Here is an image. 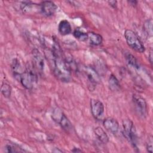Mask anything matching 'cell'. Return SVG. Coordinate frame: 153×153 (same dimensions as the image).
Masks as SVG:
<instances>
[{"instance_id": "24", "label": "cell", "mask_w": 153, "mask_h": 153, "mask_svg": "<svg viewBox=\"0 0 153 153\" xmlns=\"http://www.w3.org/2000/svg\"><path fill=\"white\" fill-rule=\"evenodd\" d=\"M109 5L112 7L113 8H116L117 6V1H108V2Z\"/></svg>"}, {"instance_id": "12", "label": "cell", "mask_w": 153, "mask_h": 153, "mask_svg": "<svg viewBox=\"0 0 153 153\" xmlns=\"http://www.w3.org/2000/svg\"><path fill=\"white\" fill-rule=\"evenodd\" d=\"M11 68V71L14 77L17 81H19V79L21 75L25 71V68H24L23 67L20 60L18 59L15 58L12 60Z\"/></svg>"}, {"instance_id": "13", "label": "cell", "mask_w": 153, "mask_h": 153, "mask_svg": "<svg viewBox=\"0 0 153 153\" xmlns=\"http://www.w3.org/2000/svg\"><path fill=\"white\" fill-rule=\"evenodd\" d=\"M20 10L23 13H30L34 11V10H39L40 11V5L39 4H36L30 1H23L20 2Z\"/></svg>"}, {"instance_id": "22", "label": "cell", "mask_w": 153, "mask_h": 153, "mask_svg": "<svg viewBox=\"0 0 153 153\" xmlns=\"http://www.w3.org/2000/svg\"><path fill=\"white\" fill-rule=\"evenodd\" d=\"M1 93L5 97H10L11 94V87L7 82H2L1 87Z\"/></svg>"}, {"instance_id": "10", "label": "cell", "mask_w": 153, "mask_h": 153, "mask_svg": "<svg viewBox=\"0 0 153 153\" xmlns=\"http://www.w3.org/2000/svg\"><path fill=\"white\" fill-rule=\"evenodd\" d=\"M40 12L42 15L50 17L54 15L57 10L56 5L50 1H42L40 4Z\"/></svg>"}, {"instance_id": "6", "label": "cell", "mask_w": 153, "mask_h": 153, "mask_svg": "<svg viewBox=\"0 0 153 153\" xmlns=\"http://www.w3.org/2000/svg\"><path fill=\"white\" fill-rule=\"evenodd\" d=\"M82 72L87 79V84L90 91L94 90L96 84L99 82L100 78L96 70L91 67L85 66L82 68Z\"/></svg>"}, {"instance_id": "27", "label": "cell", "mask_w": 153, "mask_h": 153, "mask_svg": "<svg viewBox=\"0 0 153 153\" xmlns=\"http://www.w3.org/2000/svg\"><path fill=\"white\" fill-rule=\"evenodd\" d=\"M128 2L132 5H136L137 4V1H128Z\"/></svg>"}, {"instance_id": "18", "label": "cell", "mask_w": 153, "mask_h": 153, "mask_svg": "<svg viewBox=\"0 0 153 153\" xmlns=\"http://www.w3.org/2000/svg\"><path fill=\"white\" fill-rule=\"evenodd\" d=\"M126 60L128 65L134 68V69H139L140 68L139 63L136 57L130 53H126L125 54Z\"/></svg>"}, {"instance_id": "17", "label": "cell", "mask_w": 153, "mask_h": 153, "mask_svg": "<svg viewBox=\"0 0 153 153\" xmlns=\"http://www.w3.org/2000/svg\"><path fill=\"white\" fill-rule=\"evenodd\" d=\"M108 85L111 90L113 91H118L120 89V84L117 77L111 74L108 79Z\"/></svg>"}, {"instance_id": "4", "label": "cell", "mask_w": 153, "mask_h": 153, "mask_svg": "<svg viewBox=\"0 0 153 153\" xmlns=\"http://www.w3.org/2000/svg\"><path fill=\"white\" fill-rule=\"evenodd\" d=\"M124 37L127 45L131 49L140 53L145 51L144 45L134 31L130 29H126L124 32Z\"/></svg>"}, {"instance_id": "14", "label": "cell", "mask_w": 153, "mask_h": 153, "mask_svg": "<svg viewBox=\"0 0 153 153\" xmlns=\"http://www.w3.org/2000/svg\"><path fill=\"white\" fill-rule=\"evenodd\" d=\"M58 30L60 35H68L72 32V27L70 23L67 20H62L58 26Z\"/></svg>"}, {"instance_id": "26", "label": "cell", "mask_w": 153, "mask_h": 153, "mask_svg": "<svg viewBox=\"0 0 153 153\" xmlns=\"http://www.w3.org/2000/svg\"><path fill=\"white\" fill-rule=\"evenodd\" d=\"M72 151L74 152H82V150L78 148H74Z\"/></svg>"}, {"instance_id": "7", "label": "cell", "mask_w": 153, "mask_h": 153, "mask_svg": "<svg viewBox=\"0 0 153 153\" xmlns=\"http://www.w3.org/2000/svg\"><path fill=\"white\" fill-rule=\"evenodd\" d=\"M133 102L135 110L139 117L145 118L148 114V106L145 99L137 94L133 95Z\"/></svg>"}, {"instance_id": "20", "label": "cell", "mask_w": 153, "mask_h": 153, "mask_svg": "<svg viewBox=\"0 0 153 153\" xmlns=\"http://www.w3.org/2000/svg\"><path fill=\"white\" fill-rule=\"evenodd\" d=\"M5 152H24L25 151L23 150L22 148H20L19 146H17L16 144L13 143H7L5 145L4 147Z\"/></svg>"}, {"instance_id": "9", "label": "cell", "mask_w": 153, "mask_h": 153, "mask_svg": "<svg viewBox=\"0 0 153 153\" xmlns=\"http://www.w3.org/2000/svg\"><path fill=\"white\" fill-rule=\"evenodd\" d=\"M32 65L36 70L40 73L43 72L44 69V59L41 53L36 48H35L32 51Z\"/></svg>"}, {"instance_id": "23", "label": "cell", "mask_w": 153, "mask_h": 153, "mask_svg": "<svg viewBox=\"0 0 153 153\" xmlns=\"http://www.w3.org/2000/svg\"><path fill=\"white\" fill-rule=\"evenodd\" d=\"M146 150L148 152H149L150 153H152V136H151V137L148 139V140L146 143Z\"/></svg>"}, {"instance_id": "25", "label": "cell", "mask_w": 153, "mask_h": 153, "mask_svg": "<svg viewBox=\"0 0 153 153\" xmlns=\"http://www.w3.org/2000/svg\"><path fill=\"white\" fill-rule=\"evenodd\" d=\"M148 59H149V61L150 63L152 65V51H151L149 54Z\"/></svg>"}, {"instance_id": "19", "label": "cell", "mask_w": 153, "mask_h": 153, "mask_svg": "<svg viewBox=\"0 0 153 153\" xmlns=\"http://www.w3.org/2000/svg\"><path fill=\"white\" fill-rule=\"evenodd\" d=\"M143 29L145 34L148 36H152V20L151 19L145 22L143 25Z\"/></svg>"}, {"instance_id": "1", "label": "cell", "mask_w": 153, "mask_h": 153, "mask_svg": "<svg viewBox=\"0 0 153 153\" xmlns=\"http://www.w3.org/2000/svg\"><path fill=\"white\" fill-rule=\"evenodd\" d=\"M53 63V71L54 76L63 82H69L72 81L71 71L68 67L61 47L58 42L54 41L50 50Z\"/></svg>"}, {"instance_id": "3", "label": "cell", "mask_w": 153, "mask_h": 153, "mask_svg": "<svg viewBox=\"0 0 153 153\" xmlns=\"http://www.w3.org/2000/svg\"><path fill=\"white\" fill-rule=\"evenodd\" d=\"M123 134L124 137L131 143L133 148H137V136L135 126L130 119H125L123 121Z\"/></svg>"}, {"instance_id": "15", "label": "cell", "mask_w": 153, "mask_h": 153, "mask_svg": "<svg viewBox=\"0 0 153 153\" xmlns=\"http://www.w3.org/2000/svg\"><path fill=\"white\" fill-rule=\"evenodd\" d=\"M94 133L99 140L102 143L106 144L109 142V137L102 127H96L94 128Z\"/></svg>"}, {"instance_id": "11", "label": "cell", "mask_w": 153, "mask_h": 153, "mask_svg": "<svg viewBox=\"0 0 153 153\" xmlns=\"http://www.w3.org/2000/svg\"><path fill=\"white\" fill-rule=\"evenodd\" d=\"M103 125L105 129L112 134H117L120 129L118 122L112 117H108L103 121Z\"/></svg>"}, {"instance_id": "5", "label": "cell", "mask_w": 153, "mask_h": 153, "mask_svg": "<svg viewBox=\"0 0 153 153\" xmlns=\"http://www.w3.org/2000/svg\"><path fill=\"white\" fill-rule=\"evenodd\" d=\"M51 117L53 120L66 132H69L72 130L71 123L60 108H54L52 111Z\"/></svg>"}, {"instance_id": "2", "label": "cell", "mask_w": 153, "mask_h": 153, "mask_svg": "<svg viewBox=\"0 0 153 153\" xmlns=\"http://www.w3.org/2000/svg\"><path fill=\"white\" fill-rule=\"evenodd\" d=\"M37 72L32 64H28L25 67V71L21 75L19 81L25 88L31 90L37 82Z\"/></svg>"}, {"instance_id": "8", "label": "cell", "mask_w": 153, "mask_h": 153, "mask_svg": "<svg viewBox=\"0 0 153 153\" xmlns=\"http://www.w3.org/2000/svg\"><path fill=\"white\" fill-rule=\"evenodd\" d=\"M91 112L93 117L97 120H102L104 114V105L102 102L99 100L91 99L90 102Z\"/></svg>"}, {"instance_id": "16", "label": "cell", "mask_w": 153, "mask_h": 153, "mask_svg": "<svg viewBox=\"0 0 153 153\" xmlns=\"http://www.w3.org/2000/svg\"><path fill=\"white\" fill-rule=\"evenodd\" d=\"M88 39L90 44L96 46L100 45L103 41L102 36L100 34L94 32L88 33Z\"/></svg>"}, {"instance_id": "21", "label": "cell", "mask_w": 153, "mask_h": 153, "mask_svg": "<svg viewBox=\"0 0 153 153\" xmlns=\"http://www.w3.org/2000/svg\"><path fill=\"white\" fill-rule=\"evenodd\" d=\"M74 36L81 41H85L88 39V33H86L79 29H76L74 32Z\"/></svg>"}]
</instances>
